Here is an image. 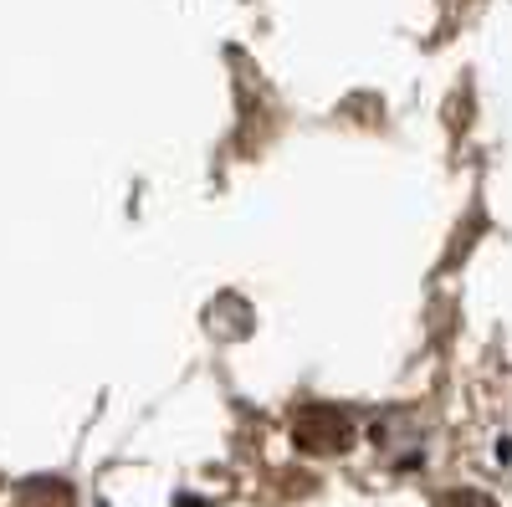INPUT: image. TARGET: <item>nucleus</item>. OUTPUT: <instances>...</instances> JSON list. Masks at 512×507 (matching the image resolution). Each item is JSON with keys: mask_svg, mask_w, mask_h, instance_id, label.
<instances>
[{"mask_svg": "<svg viewBox=\"0 0 512 507\" xmlns=\"http://www.w3.org/2000/svg\"><path fill=\"white\" fill-rule=\"evenodd\" d=\"M359 436L354 426V415L344 405H328V400H313L292 415V441L297 451H308V456H338V451H349Z\"/></svg>", "mask_w": 512, "mask_h": 507, "instance_id": "obj_1", "label": "nucleus"}, {"mask_svg": "<svg viewBox=\"0 0 512 507\" xmlns=\"http://www.w3.org/2000/svg\"><path fill=\"white\" fill-rule=\"evenodd\" d=\"M16 507H72V487L62 477H31V482H21Z\"/></svg>", "mask_w": 512, "mask_h": 507, "instance_id": "obj_2", "label": "nucleus"}, {"mask_svg": "<svg viewBox=\"0 0 512 507\" xmlns=\"http://www.w3.org/2000/svg\"><path fill=\"white\" fill-rule=\"evenodd\" d=\"M436 507H497V502L487 492H477V487H451V492L436 497Z\"/></svg>", "mask_w": 512, "mask_h": 507, "instance_id": "obj_3", "label": "nucleus"}]
</instances>
